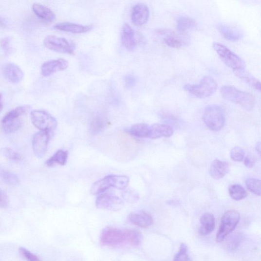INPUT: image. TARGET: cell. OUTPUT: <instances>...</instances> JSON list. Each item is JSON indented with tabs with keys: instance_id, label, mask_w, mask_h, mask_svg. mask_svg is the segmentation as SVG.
<instances>
[{
	"instance_id": "6",
	"label": "cell",
	"mask_w": 261,
	"mask_h": 261,
	"mask_svg": "<svg viewBox=\"0 0 261 261\" xmlns=\"http://www.w3.org/2000/svg\"><path fill=\"white\" fill-rule=\"evenodd\" d=\"M30 110L29 106L23 105L17 107L6 113L1 122L4 131L7 133L16 132L21 126L19 117L28 113Z\"/></svg>"
},
{
	"instance_id": "3",
	"label": "cell",
	"mask_w": 261,
	"mask_h": 261,
	"mask_svg": "<svg viewBox=\"0 0 261 261\" xmlns=\"http://www.w3.org/2000/svg\"><path fill=\"white\" fill-rule=\"evenodd\" d=\"M202 119L204 123L213 131H219L225 124V115L222 108L216 105L206 106L204 111Z\"/></svg>"
},
{
	"instance_id": "30",
	"label": "cell",
	"mask_w": 261,
	"mask_h": 261,
	"mask_svg": "<svg viewBox=\"0 0 261 261\" xmlns=\"http://www.w3.org/2000/svg\"><path fill=\"white\" fill-rule=\"evenodd\" d=\"M228 192L232 199L235 201H241L246 198L247 192L246 190L241 185H233Z\"/></svg>"
},
{
	"instance_id": "32",
	"label": "cell",
	"mask_w": 261,
	"mask_h": 261,
	"mask_svg": "<svg viewBox=\"0 0 261 261\" xmlns=\"http://www.w3.org/2000/svg\"><path fill=\"white\" fill-rule=\"evenodd\" d=\"M245 184L249 191L257 195H261V183L260 180L254 178H248L246 180Z\"/></svg>"
},
{
	"instance_id": "16",
	"label": "cell",
	"mask_w": 261,
	"mask_h": 261,
	"mask_svg": "<svg viewBox=\"0 0 261 261\" xmlns=\"http://www.w3.org/2000/svg\"><path fill=\"white\" fill-rule=\"evenodd\" d=\"M69 67V62L64 59H58L48 61L41 65V74L47 77L54 73L66 70Z\"/></svg>"
},
{
	"instance_id": "7",
	"label": "cell",
	"mask_w": 261,
	"mask_h": 261,
	"mask_svg": "<svg viewBox=\"0 0 261 261\" xmlns=\"http://www.w3.org/2000/svg\"><path fill=\"white\" fill-rule=\"evenodd\" d=\"M240 219V214L237 211L231 210L226 211L222 217L216 235V242L219 243L223 242L224 238L235 230Z\"/></svg>"
},
{
	"instance_id": "18",
	"label": "cell",
	"mask_w": 261,
	"mask_h": 261,
	"mask_svg": "<svg viewBox=\"0 0 261 261\" xmlns=\"http://www.w3.org/2000/svg\"><path fill=\"white\" fill-rule=\"evenodd\" d=\"M229 170L230 166L227 162L215 159L211 163L209 172L213 179L219 180L224 177Z\"/></svg>"
},
{
	"instance_id": "27",
	"label": "cell",
	"mask_w": 261,
	"mask_h": 261,
	"mask_svg": "<svg viewBox=\"0 0 261 261\" xmlns=\"http://www.w3.org/2000/svg\"><path fill=\"white\" fill-rule=\"evenodd\" d=\"M237 77L246 83L252 88L259 92L261 91L260 81L245 70L234 72Z\"/></svg>"
},
{
	"instance_id": "9",
	"label": "cell",
	"mask_w": 261,
	"mask_h": 261,
	"mask_svg": "<svg viewBox=\"0 0 261 261\" xmlns=\"http://www.w3.org/2000/svg\"><path fill=\"white\" fill-rule=\"evenodd\" d=\"M43 44L49 50L58 53L72 54L75 50L74 46L67 39L56 36L46 37Z\"/></svg>"
},
{
	"instance_id": "31",
	"label": "cell",
	"mask_w": 261,
	"mask_h": 261,
	"mask_svg": "<svg viewBox=\"0 0 261 261\" xmlns=\"http://www.w3.org/2000/svg\"><path fill=\"white\" fill-rule=\"evenodd\" d=\"M106 125V121L103 117L99 115L95 116L91 124L92 133L96 134L100 133L105 127Z\"/></svg>"
},
{
	"instance_id": "33",
	"label": "cell",
	"mask_w": 261,
	"mask_h": 261,
	"mask_svg": "<svg viewBox=\"0 0 261 261\" xmlns=\"http://www.w3.org/2000/svg\"><path fill=\"white\" fill-rule=\"evenodd\" d=\"M0 153L6 158L14 162H20L23 160V157L20 154L8 148L1 149Z\"/></svg>"
},
{
	"instance_id": "1",
	"label": "cell",
	"mask_w": 261,
	"mask_h": 261,
	"mask_svg": "<svg viewBox=\"0 0 261 261\" xmlns=\"http://www.w3.org/2000/svg\"><path fill=\"white\" fill-rule=\"evenodd\" d=\"M221 93L225 99L241 106L247 111H252L254 107L255 100L252 94L239 90L233 86H223Z\"/></svg>"
},
{
	"instance_id": "17",
	"label": "cell",
	"mask_w": 261,
	"mask_h": 261,
	"mask_svg": "<svg viewBox=\"0 0 261 261\" xmlns=\"http://www.w3.org/2000/svg\"><path fill=\"white\" fill-rule=\"evenodd\" d=\"M121 41L123 46L129 51L133 50L137 45L135 33L127 23H125L122 29Z\"/></svg>"
},
{
	"instance_id": "21",
	"label": "cell",
	"mask_w": 261,
	"mask_h": 261,
	"mask_svg": "<svg viewBox=\"0 0 261 261\" xmlns=\"http://www.w3.org/2000/svg\"><path fill=\"white\" fill-rule=\"evenodd\" d=\"M54 28L60 31L70 32L75 34H80L89 31L92 28L89 26L70 22H63L56 24L54 26Z\"/></svg>"
},
{
	"instance_id": "8",
	"label": "cell",
	"mask_w": 261,
	"mask_h": 261,
	"mask_svg": "<svg viewBox=\"0 0 261 261\" xmlns=\"http://www.w3.org/2000/svg\"><path fill=\"white\" fill-rule=\"evenodd\" d=\"M32 124L40 131L51 132L57 126L56 119L49 112L42 110H35L31 113Z\"/></svg>"
},
{
	"instance_id": "5",
	"label": "cell",
	"mask_w": 261,
	"mask_h": 261,
	"mask_svg": "<svg viewBox=\"0 0 261 261\" xmlns=\"http://www.w3.org/2000/svg\"><path fill=\"white\" fill-rule=\"evenodd\" d=\"M213 47L222 60L233 72L245 70L244 61L222 43L214 42Z\"/></svg>"
},
{
	"instance_id": "4",
	"label": "cell",
	"mask_w": 261,
	"mask_h": 261,
	"mask_svg": "<svg viewBox=\"0 0 261 261\" xmlns=\"http://www.w3.org/2000/svg\"><path fill=\"white\" fill-rule=\"evenodd\" d=\"M218 84L210 76L205 75L198 84H187L183 89L196 97L204 99L210 96L216 92Z\"/></svg>"
},
{
	"instance_id": "15",
	"label": "cell",
	"mask_w": 261,
	"mask_h": 261,
	"mask_svg": "<svg viewBox=\"0 0 261 261\" xmlns=\"http://www.w3.org/2000/svg\"><path fill=\"white\" fill-rule=\"evenodd\" d=\"M149 18V10L146 4L138 3L133 7L130 19L135 25L141 26L145 25Z\"/></svg>"
},
{
	"instance_id": "22",
	"label": "cell",
	"mask_w": 261,
	"mask_h": 261,
	"mask_svg": "<svg viewBox=\"0 0 261 261\" xmlns=\"http://www.w3.org/2000/svg\"><path fill=\"white\" fill-rule=\"evenodd\" d=\"M201 226L199 231L201 236H206L212 233L215 227V219L214 215L209 213L204 214L201 218Z\"/></svg>"
},
{
	"instance_id": "37",
	"label": "cell",
	"mask_w": 261,
	"mask_h": 261,
	"mask_svg": "<svg viewBox=\"0 0 261 261\" xmlns=\"http://www.w3.org/2000/svg\"><path fill=\"white\" fill-rule=\"evenodd\" d=\"M230 156L233 160L236 162H241L244 159L245 151L242 148L235 147L231 150Z\"/></svg>"
},
{
	"instance_id": "40",
	"label": "cell",
	"mask_w": 261,
	"mask_h": 261,
	"mask_svg": "<svg viewBox=\"0 0 261 261\" xmlns=\"http://www.w3.org/2000/svg\"><path fill=\"white\" fill-rule=\"evenodd\" d=\"M124 82L126 88H132L136 84V78L134 75L128 74L124 78Z\"/></svg>"
},
{
	"instance_id": "34",
	"label": "cell",
	"mask_w": 261,
	"mask_h": 261,
	"mask_svg": "<svg viewBox=\"0 0 261 261\" xmlns=\"http://www.w3.org/2000/svg\"><path fill=\"white\" fill-rule=\"evenodd\" d=\"M243 240V236L241 234H235L231 236L226 242V247L230 251H234L236 250Z\"/></svg>"
},
{
	"instance_id": "2",
	"label": "cell",
	"mask_w": 261,
	"mask_h": 261,
	"mask_svg": "<svg viewBox=\"0 0 261 261\" xmlns=\"http://www.w3.org/2000/svg\"><path fill=\"white\" fill-rule=\"evenodd\" d=\"M129 183V179L127 176L109 175L95 182L91 187V192L94 195L102 194L111 187L125 190Z\"/></svg>"
},
{
	"instance_id": "10",
	"label": "cell",
	"mask_w": 261,
	"mask_h": 261,
	"mask_svg": "<svg viewBox=\"0 0 261 261\" xmlns=\"http://www.w3.org/2000/svg\"><path fill=\"white\" fill-rule=\"evenodd\" d=\"M95 205L99 209L111 211L121 210L124 206L123 201L112 194L103 193L97 197Z\"/></svg>"
},
{
	"instance_id": "46",
	"label": "cell",
	"mask_w": 261,
	"mask_h": 261,
	"mask_svg": "<svg viewBox=\"0 0 261 261\" xmlns=\"http://www.w3.org/2000/svg\"><path fill=\"white\" fill-rule=\"evenodd\" d=\"M256 150L258 152L259 154L261 153V143L259 142L256 146Z\"/></svg>"
},
{
	"instance_id": "24",
	"label": "cell",
	"mask_w": 261,
	"mask_h": 261,
	"mask_svg": "<svg viewBox=\"0 0 261 261\" xmlns=\"http://www.w3.org/2000/svg\"><path fill=\"white\" fill-rule=\"evenodd\" d=\"M217 28L219 30L223 36L228 40L237 41L242 37V34L240 31L225 24H220L217 25Z\"/></svg>"
},
{
	"instance_id": "41",
	"label": "cell",
	"mask_w": 261,
	"mask_h": 261,
	"mask_svg": "<svg viewBox=\"0 0 261 261\" xmlns=\"http://www.w3.org/2000/svg\"><path fill=\"white\" fill-rule=\"evenodd\" d=\"M8 204V198L6 193L0 189V208L7 207Z\"/></svg>"
},
{
	"instance_id": "20",
	"label": "cell",
	"mask_w": 261,
	"mask_h": 261,
	"mask_svg": "<svg viewBox=\"0 0 261 261\" xmlns=\"http://www.w3.org/2000/svg\"><path fill=\"white\" fill-rule=\"evenodd\" d=\"M173 134L172 128L168 125L155 124L150 126V132L149 138L156 139L161 137H169Z\"/></svg>"
},
{
	"instance_id": "12",
	"label": "cell",
	"mask_w": 261,
	"mask_h": 261,
	"mask_svg": "<svg viewBox=\"0 0 261 261\" xmlns=\"http://www.w3.org/2000/svg\"><path fill=\"white\" fill-rule=\"evenodd\" d=\"M50 139V132L40 131L34 136L32 147L36 156L41 158L46 154Z\"/></svg>"
},
{
	"instance_id": "43",
	"label": "cell",
	"mask_w": 261,
	"mask_h": 261,
	"mask_svg": "<svg viewBox=\"0 0 261 261\" xmlns=\"http://www.w3.org/2000/svg\"><path fill=\"white\" fill-rule=\"evenodd\" d=\"M244 165L248 168H252L255 164V160L251 156H247L244 158Z\"/></svg>"
},
{
	"instance_id": "39",
	"label": "cell",
	"mask_w": 261,
	"mask_h": 261,
	"mask_svg": "<svg viewBox=\"0 0 261 261\" xmlns=\"http://www.w3.org/2000/svg\"><path fill=\"white\" fill-rule=\"evenodd\" d=\"M123 198L128 202L135 203L139 200V195L137 192L131 189L125 190L123 193Z\"/></svg>"
},
{
	"instance_id": "13",
	"label": "cell",
	"mask_w": 261,
	"mask_h": 261,
	"mask_svg": "<svg viewBox=\"0 0 261 261\" xmlns=\"http://www.w3.org/2000/svg\"><path fill=\"white\" fill-rule=\"evenodd\" d=\"M4 78L12 83H19L24 78V72L17 64L8 62L4 64L2 68Z\"/></svg>"
},
{
	"instance_id": "14",
	"label": "cell",
	"mask_w": 261,
	"mask_h": 261,
	"mask_svg": "<svg viewBox=\"0 0 261 261\" xmlns=\"http://www.w3.org/2000/svg\"><path fill=\"white\" fill-rule=\"evenodd\" d=\"M159 34L163 37L167 45L172 48H180L187 44L188 39L181 34L179 35L169 30H162Z\"/></svg>"
},
{
	"instance_id": "19",
	"label": "cell",
	"mask_w": 261,
	"mask_h": 261,
	"mask_svg": "<svg viewBox=\"0 0 261 261\" xmlns=\"http://www.w3.org/2000/svg\"><path fill=\"white\" fill-rule=\"evenodd\" d=\"M128 219L132 224L143 228L149 227L153 222L151 216L145 212L130 213Z\"/></svg>"
},
{
	"instance_id": "28",
	"label": "cell",
	"mask_w": 261,
	"mask_h": 261,
	"mask_svg": "<svg viewBox=\"0 0 261 261\" xmlns=\"http://www.w3.org/2000/svg\"><path fill=\"white\" fill-rule=\"evenodd\" d=\"M129 132L130 135L137 138H147L149 135L150 126L145 123L136 124L130 128Z\"/></svg>"
},
{
	"instance_id": "44",
	"label": "cell",
	"mask_w": 261,
	"mask_h": 261,
	"mask_svg": "<svg viewBox=\"0 0 261 261\" xmlns=\"http://www.w3.org/2000/svg\"><path fill=\"white\" fill-rule=\"evenodd\" d=\"M6 26V24L5 21L2 18L0 17V27L5 28Z\"/></svg>"
},
{
	"instance_id": "29",
	"label": "cell",
	"mask_w": 261,
	"mask_h": 261,
	"mask_svg": "<svg viewBox=\"0 0 261 261\" xmlns=\"http://www.w3.org/2000/svg\"><path fill=\"white\" fill-rule=\"evenodd\" d=\"M126 242L132 245H139L143 241V235L135 230H125Z\"/></svg>"
},
{
	"instance_id": "26",
	"label": "cell",
	"mask_w": 261,
	"mask_h": 261,
	"mask_svg": "<svg viewBox=\"0 0 261 261\" xmlns=\"http://www.w3.org/2000/svg\"><path fill=\"white\" fill-rule=\"evenodd\" d=\"M197 25L195 20L188 16H180L177 20V28L181 34L195 28Z\"/></svg>"
},
{
	"instance_id": "42",
	"label": "cell",
	"mask_w": 261,
	"mask_h": 261,
	"mask_svg": "<svg viewBox=\"0 0 261 261\" xmlns=\"http://www.w3.org/2000/svg\"><path fill=\"white\" fill-rule=\"evenodd\" d=\"M10 42L11 39L9 37H4L0 41V46L6 53H9L11 50Z\"/></svg>"
},
{
	"instance_id": "23",
	"label": "cell",
	"mask_w": 261,
	"mask_h": 261,
	"mask_svg": "<svg viewBox=\"0 0 261 261\" xmlns=\"http://www.w3.org/2000/svg\"><path fill=\"white\" fill-rule=\"evenodd\" d=\"M32 9L36 16L40 19L47 23H51L56 19V16L49 7L38 3H34Z\"/></svg>"
},
{
	"instance_id": "45",
	"label": "cell",
	"mask_w": 261,
	"mask_h": 261,
	"mask_svg": "<svg viewBox=\"0 0 261 261\" xmlns=\"http://www.w3.org/2000/svg\"><path fill=\"white\" fill-rule=\"evenodd\" d=\"M3 96L1 93H0V112L3 110Z\"/></svg>"
},
{
	"instance_id": "25",
	"label": "cell",
	"mask_w": 261,
	"mask_h": 261,
	"mask_svg": "<svg viewBox=\"0 0 261 261\" xmlns=\"http://www.w3.org/2000/svg\"><path fill=\"white\" fill-rule=\"evenodd\" d=\"M68 156V151L59 149L46 161V165L48 167H52L56 165L65 166L67 162Z\"/></svg>"
},
{
	"instance_id": "35",
	"label": "cell",
	"mask_w": 261,
	"mask_h": 261,
	"mask_svg": "<svg viewBox=\"0 0 261 261\" xmlns=\"http://www.w3.org/2000/svg\"><path fill=\"white\" fill-rule=\"evenodd\" d=\"M0 177L2 180L9 186H16L19 183V179L15 173L7 170L0 172Z\"/></svg>"
},
{
	"instance_id": "36",
	"label": "cell",
	"mask_w": 261,
	"mask_h": 261,
	"mask_svg": "<svg viewBox=\"0 0 261 261\" xmlns=\"http://www.w3.org/2000/svg\"><path fill=\"white\" fill-rule=\"evenodd\" d=\"M173 261H192L188 254V246L186 244H181L179 251L174 257Z\"/></svg>"
},
{
	"instance_id": "38",
	"label": "cell",
	"mask_w": 261,
	"mask_h": 261,
	"mask_svg": "<svg viewBox=\"0 0 261 261\" xmlns=\"http://www.w3.org/2000/svg\"><path fill=\"white\" fill-rule=\"evenodd\" d=\"M19 251L20 256L26 261H41L37 256L31 253L25 248L20 247Z\"/></svg>"
},
{
	"instance_id": "11",
	"label": "cell",
	"mask_w": 261,
	"mask_h": 261,
	"mask_svg": "<svg viewBox=\"0 0 261 261\" xmlns=\"http://www.w3.org/2000/svg\"><path fill=\"white\" fill-rule=\"evenodd\" d=\"M125 242V230L119 228L112 227L105 228L101 235V242L103 245H116Z\"/></svg>"
}]
</instances>
